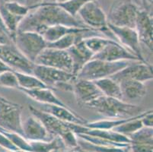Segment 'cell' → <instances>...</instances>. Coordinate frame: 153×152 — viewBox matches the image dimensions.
<instances>
[{
  "instance_id": "obj_1",
  "label": "cell",
  "mask_w": 153,
  "mask_h": 152,
  "mask_svg": "<svg viewBox=\"0 0 153 152\" xmlns=\"http://www.w3.org/2000/svg\"><path fill=\"white\" fill-rule=\"evenodd\" d=\"M54 25L90 28L54 2H41L33 7L24 18L18 31H33L41 34L47 27Z\"/></svg>"
},
{
  "instance_id": "obj_2",
  "label": "cell",
  "mask_w": 153,
  "mask_h": 152,
  "mask_svg": "<svg viewBox=\"0 0 153 152\" xmlns=\"http://www.w3.org/2000/svg\"><path fill=\"white\" fill-rule=\"evenodd\" d=\"M86 107L94 109L108 119H125L136 116L143 112V109L123 100L102 95Z\"/></svg>"
},
{
  "instance_id": "obj_3",
  "label": "cell",
  "mask_w": 153,
  "mask_h": 152,
  "mask_svg": "<svg viewBox=\"0 0 153 152\" xmlns=\"http://www.w3.org/2000/svg\"><path fill=\"white\" fill-rule=\"evenodd\" d=\"M132 61H118L107 62L91 59L80 70L76 79L94 81L105 78H110L117 72L123 69Z\"/></svg>"
},
{
  "instance_id": "obj_4",
  "label": "cell",
  "mask_w": 153,
  "mask_h": 152,
  "mask_svg": "<svg viewBox=\"0 0 153 152\" xmlns=\"http://www.w3.org/2000/svg\"><path fill=\"white\" fill-rule=\"evenodd\" d=\"M32 74L38 78L48 87L72 91L76 78L72 73L51 67L34 64Z\"/></svg>"
},
{
  "instance_id": "obj_5",
  "label": "cell",
  "mask_w": 153,
  "mask_h": 152,
  "mask_svg": "<svg viewBox=\"0 0 153 152\" xmlns=\"http://www.w3.org/2000/svg\"><path fill=\"white\" fill-rule=\"evenodd\" d=\"M77 15L81 18L82 22L90 28L104 33L111 40H115V37L108 27V17L101 7L96 1L90 2L83 5ZM117 41V40H116Z\"/></svg>"
},
{
  "instance_id": "obj_6",
  "label": "cell",
  "mask_w": 153,
  "mask_h": 152,
  "mask_svg": "<svg viewBox=\"0 0 153 152\" xmlns=\"http://www.w3.org/2000/svg\"><path fill=\"white\" fill-rule=\"evenodd\" d=\"M14 44L33 63L43 50L47 47V43L43 36L33 31H18Z\"/></svg>"
},
{
  "instance_id": "obj_7",
  "label": "cell",
  "mask_w": 153,
  "mask_h": 152,
  "mask_svg": "<svg viewBox=\"0 0 153 152\" xmlns=\"http://www.w3.org/2000/svg\"><path fill=\"white\" fill-rule=\"evenodd\" d=\"M22 110L23 107L20 104L0 97V128L8 132L20 134L23 136Z\"/></svg>"
},
{
  "instance_id": "obj_8",
  "label": "cell",
  "mask_w": 153,
  "mask_h": 152,
  "mask_svg": "<svg viewBox=\"0 0 153 152\" xmlns=\"http://www.w3.org/2000/svg\"><path fill=\"white\" fill-rule=\"evenodd\" d=\"M140 8L131 1H123L111 8L108 17L109 24L117 27L134 28Z\"/></svg>"
},
{
  "instance_id": "obj_9",
  "label": "cell",
  "mask_w": 153,
  "mask_h": 152,
  "mask_svg": "<svg viewBox=\"0 0 153 152\" xmlns=\"http://www.w3.org/2000/svg\"><path fill=\"white\" fill-rule=\"evenodd\" d=\"M0 59L15 72L32 74L34 63L29 61L14 44H0Z\"/></svg>"
},
{
  "instance_id": "obj_10",
  "label": "cell",
  "mask_w": 153,
  "mask_h": 152,
  "mask_svg": "<svg viewBox=\"0 0 153 152\" xmlns=\"http://www.w3.org/2000/svg\"><path fill=\"white\" fill-rule=\"evenodd\" d=\"M34 64L51 67L69 73L72 72V61L67 50L47 47L37 57Z\"/></svg>"
},
{
  "instance_id": "obj_11",
  "label": "cell",
  "mask_w": 153,
  "mask_h": 152,
  "mask_svg": "<svg viewBox=\"0 0 153 152\" xmlns=\"http://www.w3.org/2000/svg\"><path fill=\"white\" fill-rule=\"evenodd\" d=\"M108 27L112 32L118 43L140 59V62H147L144 58L140 47V41L135 28L117 27L108 23Z\"/></svg>"
},
{
  "instance_id": "obj_12",
  "label": "cell",
  "mask_w": 153,
  "mask_h": 152,
  "mask_svg": "<svg viewBox=\"0 0 153 152\" xmlns=\"http://www.w3.org/2000/svg\"><path fill=\"white\" fill-rule=\"evenodd\" d=\"M110 78L117 82L124 79H130L145 83L147 81L152 80V67L148 62L133 61V62H130L125 68Z\"/></svg>"
},
{
  "instance_id": "obj_13",
  "label": "cell",
  "mask_w": 153,
  "mask_h": 152,
  "mask_svg": "<svg viewBox=\"0 0 153 152\" xmlns=\"http://www.w3.org/2000/svg\"><path fill=\"white\" fill-rule=\"evenodd\" d=\"M28 107L29 110L30 111L32 115L37 118L44 124L47 132L53 137L58 136L62 139L69 132H72L70 128L69 127L68 122H63L48 113L44 112L40 109L35 108L32 105H29Z\"/></svg>"
},
{
  "instance_id": "obj_14",
  "label": "cell",
  "mask_w": 153,
  "mask_h": 152,
  "mask_svg": "<svg viewBox=\"0 0 153 152\" xmlns=\"http://www.w3.org/2000/svg\"><path fill=\"white\" fill-rule=\"evenodd\" d=\"M92 59L107 62L118 61H140V59L132 53L130 51L119 44L116 40H113L99 53L94 54Z\"/></svg>"
},
{
  "instance_id": "obj_15",
  "label": "cell",
  "mask_w": 153,
  "mask_h": 152,
  "mask_svg": "<svg viewBox=\"0 0 153 152\" xmlns=\"http://www.w3.org/2000/svg\"><path fill=\"white\" fill-rule=\"evenodd\" d=\"M72 92L74 93L78 104L85 106L103 95L94 82L84 79L74 81Z\"/></svg>"
},
{
  "instance_id": "obj_16",
  "label": "cell",
  "mask_w": 153,
  "mask_h": 152,
  "mask_svg": "<svg viewBox=\"0 0 153 152\" xmlns=\"http://www.w3.org/2000/svg\"><path fill=\"white\" fill-rule=\"evenodd\" d=\"M134 28L138 34L140 43L145 44L147 48L152 52V16L149 13L148 11L140 9Z\"/></svg>"
},
{
  "instance_id": "obj_17",
  "label": "cell",
  "mask_w": 153,
  "mask_h": 152,
  "mask_svg": "<svg viewBox=\"0 0 153 152\" xmlns=\"http://www.w3.org/2000/svg\"><path fill=\"white\" fill-rule=\"evenodd\" d=\"M24 138L28 142L34 141H51L53 139L47 132L44 124L32 115L22 122Z\"/></svg>"
},
{
  "instance_id": "obj_18",
  "label": "cell",
  "mask_w": 153,
  "mask_h": 152,
  "mask_svg": "<svg viewBox=\"0 0 153 152\" xmlns=\"http://www.w3.org/2000/svg\"><path fill=\"white\" fill-rule=\"evenodd\" d=\"M71 58L72 65V75L76 79V76L88 62L92 59L93 53L81 40L67 50Z\"/></svg>"
},
{
  "instance_id": "obj_19",
  "label": "cell",
  "mask_w": 153,
  "mask_h": 152,
  "mask_svg": "<svg viewBox=\"0 0 153 152\" xmlns=\"http://www.w3.org/2000/svg\"><path fill=\"white\" fill-rule=\"evenodd\" d=\"M41 110L51 114L63 122L79 125H85L88 122L83 117L73 112L69 107L53 104H43L42 109Z\"/></svg>"
},
{
  "instance_id": "obj_20",
  "label": "cell",
  "mask_w": 153,
  "mask_h": 152,
  "mask_svg": "<svg viewBox=\"0 0 153 152\" xmlns=\"http://www.w3.org/2000/svg\"><path fill=\"white\" fill-rule=\"evenodd\" d=\"M118 83L121 90L123 100H140L146 95L147 89L143 82L130 79H124Z\"/></svg>"
},
{
  "instance_id": "obj_21",
  "label": "cell",
  "mask_w": 153,
  "mask_h": 152,
  "mask_svg": "<svg viewBox=\"0 0 153 152\" xmlns=\"http://www.w3.org/2000/svg\"><path fill=\"white\" fill-rule=\"evenodd\" d=\"M90 31H96V30L91 28H80V27H69V26H65V25H54V26L47 27L41 33V35L47 41V44H51L69 33H85V32Z\"/></svg>"
},
{
  "instance_id": "obj_22",
  "label": "cell",
  "mask_w": 153,
  "mask_h": 152,
  "mask_svg": "<svg viewBox=\"0 0 153 152\" xmlns=\"http://www.w3.org/2000/svg\"><path fill=\"white\" fill-rule=\"evenodd\" d=\"M24 94H25L27 97L37 102L41 103L43 104H53V105H59L62 107H69L66 104H64L60 99L58 98L54 94L53 90L49 87L47 88H39L34 90H25V89H19Z\"/></svg>"
},
{
  "instance_id": "obj_23",
  "label": "cell",
  "mask_w": 153,
  "mask_h": 152,
  "mask_svg": "<svg viewBox=\"0 0 153 152\" xmlns=\"http://www.w3.org/2000/svg\"><path fill=\"white\" fill-rule=\"evenodd\" d=\"M0 17L2 19L4 26L9 33L11 40L14 44L19 26L24 18L16 16L10 13L5 8V2H0Z\"/></svg>"
},
{
  "instance_id": "obj_24",
  "label": "cell",
  "mask_w": 153,
  "mask_h": 152,
  "mask_svg": "<svg viewBox=\"0 0 153 152\" xmlns=\"http://www.w3.org/2000/svg\"><path fill=\"white\" fill-rule=\"evenodd\" d=\"M32 152H56L64 151L66 145L60 137H54L51 141L29 142Z\"/></svg>"
},
{
  "instance_id": "obj_25",
  "label": "cell",
  "mask_w": 153,
  "mask_h": 152,
  "mask_svg": "<svg viewBox=\"0 0 153 152\" xmlns=\"http://www.w3.org/2000/svg\"><path fill=\"white\" fill-rule=\"evenodd\" d=\"M94 82L100 89L103 95L106 96V97H113V98L123 100V96H122L121 90H120L119 83L111 78L101 79L99 80L94 81Z\"/></svg>"
},
{
  "instance_id": "obj_26",
  "label": "cell",
  "mask_w": 153,
  "mask_h": 152,
  "mask_svg": "<svg viewBox=\"0 0 153 152\" xmlns=\"http://www.w3.org/2000/svg\"><path fill=\"white\" fill-rule=\"evenodd\" d=\"M15 73L19 82V89L34 90V89L48 87L45 84L43 83L38 78L36 77L33 74H27L19 72H15Z\"/></svg>"
},
{
  "instance_id": "obj_27",
  "label": "cell",
  "mask_w": 153,
  "mask_h": 152,
  "mask_svg": "<svg viewBox=\"0 0 153 152\" xmlns=\"http://www.w3.org/2000/svg\"><path fill=\"white\" fill-rule=\"evenodd\" d=\"M92 32H98V31H90V32H85V33H69V34H67V35L62 37V38L57 40L56 41L53 42V43H51V44H47V47L57 49V50H67L68 49L70 48L72 46L74 45V44H76V43H77L78 41L85 38V37H84L85 33H92Z\"/></svg>"
},
{
  "instance_id": "obj_28",
  "label": "cell",
  "mask_w": 153,
  "mask_h": 152,
  "mask_svg": "<svg viewBox=\"0 0 153 152\" xmlns=\"http://www.w3.org/2000/svg\"><path fill=\"white\" fill-rule=\"evenodd\" d=\"M148 111L149 110L143 111L140 115L136 116L134 119L128 121V122H125L123 124H121V125H118V126L115 127L114 129H113L112 130L128 137L130 135L134 133L136 131L140 130L141 128L143 127V123H142L141 121V118L143 116H144L147 113Z\"/></svg>"
},
{
  "instance_id": "obj_29",
  "label": "cell",
  "mask_w": 153,
  "mask_h": 152,
  "mask_svg": "<svg viewBox=\"0 0 153 152\" xmlns=\"http://www.w3.org/2000/svg\"><path fill=\"white\" fill-rule=\"evenodd\" d=\"M78 145H79V148L91 152H130V147L122 148L114 147V146L98 145L91 144L90 142L83 140L78 141Z\"/></svg>"
},
{
  "instance_id": "obj_30",
  "label": "cell",
  "mask_w": 153,
  "mask_h": 152,
  "mask_svg": "<svg viewBox=\"0 0 153 152\" xmlns=\"http://www.w3.org/2000/svg\"><path fill=\"white\" fill-rule=\"evenodd\" d=\"M83 40L88 48L89 49L94 55L99 53L114 40L102 37L101 36H91V37H85L83 39Z\"/></svg>"
},
{
  "instance_id": "obj_31",
  "label": "cell",
  "mask_w": 153,
  "mask_h": 152,
  "mask_svg": "<svg viewBox=\"0 0 153 152\" xmlns=\"http://www.w3.org/2000/svg\"><path fill=\"white\" fill-rule=\"evenodd\" d=\"M130 144H152V128L144 127L128 136Z\"/></svg>"
},
{
  "instance_id": "obj_32",
  "label": "cell",
  "mask_w": 153,
  "mask_h": 152,
  "mask_svg": "<svg viewBox=\"0 0 153 152\" xmlns=\"http://www.w3.org/2000/svg\"><path fill=\"white\" fill-rule=\"evenodd\" d=\"M0 87L19 89V82L15 71H7L0 74Z\"/></svg>"
},
{
  "instance_id": "obj_33",
  "label": "cell",
  "mask_w": 153,
  "mask_h": 152,
  "mask_svg": "<svg viewBox=\"0 0 153 152\" xmlns=\"http://www.w3.org/2000/svg\"><path fill=\"white\" fill-rule=\"evenodd\" d=\"M93 1H96V0H70L69 2H65V3L62 4H56L58 6L62 8L65 11L72 15V16H76L77 15L79 9L85 5V4L88 3L90 2H93Z\"/></svg>"
},
{
  "instance_id": "obj_34",
  "label": "cell",
  "mask_w": 153,
  "mask_h": 152,
  "mask_svg": "<svg viewBox=\"0 0 153 152\" xmlns=\"http://www.w3.org/2000/svg\"><path fill=\"white\" fill-rule=\"evenodd\" d=\"M5 6L7 10L9 11L10 13H12V15L22 17V18H25L30 11L29 6L21 4L18 2L9 1V2H5Z\"/></svg>"
},
{
  "instance_id": "obj_35",
  "label": "cell",
  "mask_w": 153,
  "mask_h": 152,
  "mask_svg": "<svg viewBox=\"0 0 153 152\" xmlns=\"http://www.w3.org/2000/svg\"><path fill=\"white\" fill-rule=\"evenodd\" d=\"M0 147L4 151H15L19 150L15 145L9 140L8 137L0 132Z\"/></svg>"
},
{
  "instance_id": "obj_36",
  "label": "cell",
  "mask_w": 153,
  "mask_h": 152,
  "mask_svg": "<svg viewBox=\"0 0 153 152\" xmlns=\"http://www.w3.org/2000/svg\"><path fill=\"white\" fill-rule=\"evenodd\" d=\"M132 152H152V144H130Z\"/></svg>"
},
{
  "instance_id": "obj_37",
  "label": "cell",
  "mask_w": 153,
  "mask_h": 152,
  "mask_svg": "<svg viewBox=\"0 0 153 152\" xmlns=\"http://www.w3.org/2000/svg\"><path fill=\"white\" fill-rule=\"evenodd\" d=\"M142 123L144 127L152 128L153 126V113L152 110H149L147 113L141 118Z\"/></svg>"
},
{
  "instance_id": "obj_38",
  "label": "cell",
  "mask_w": 153,
  "mask_h": 152,
  "mask_svg": "<svg viewBox=\"0 0 153 152\" xmlns=\"http://www.w3.org/2000/svg\"><path fill=\"white\" fill-rule=\"evenodd\" d=\"M0 44H13V42L9 37V35L7 34L5 32L2 30L0 29Z\"/></svg>"
},
{
  "instance_id": "obj_39",
  "label": "cell",
  "mask_w": 153,
  "mask_h": 152,
  "mask_svg": "<svg viewBox=\"0 0 153 152\" xmlns=\"http://www.w3.org/2000/svg\"><path fill=\"white\" fill-rule=\"evenodd\" d=\"M41 2H42V0H26V5L29 6L30 9L31 10L33 7L36 6Z\"/></svg>"
},
{
  "instance_id": "obj_40",
  "label": "cell",
  "mask_w": 153,
  "mask_h": 152,
  "mask_svg": "<svg viewBox=\"0 0 153 152\" xmlns=\"http://www.w3.org/2000/svg\"><path fill=\"white\" fill-rule=\"evenodd\" d=\"M7 71H13L9 65H7L3 61L0 59V74L3 73V72H7Z\"/></svg>"
},
{
  "instance_id": "obj_41",
  "label": "cell",
  "mask_w": 153,
  "mask_h": 152,
  "mask_svg": "<svg viewBox=\"0 0 153 152\" xmlns=\"http://www.w3.org/2000/svg\"><path fill=\"white\" fill-rule=\"evenodd\" d=\"M143 2V4L146 6V9L145 10H146L148 8H150L152 6V0H142Z\"/></svg>"
},
{
  "instance_id": "obj_42",
  "label": "cell",
  "mask_w": 153,
  "mask_h": 152,
  "mask_svg": "<svg viewBox=\"0 0 153 152\" xmlns=\"http://www.w3.org/2000/svg\"><path fill=\"white\" fill-rule=\"evenodd\" d=\"M0 29H1V30H3L4 32H5V33H6L7 34L9 35V33H8V31H7L6 28H5V26H4L3 22H2V19H1V17H0ZM10 39H11V38H10Z\"/></svg>"
},
{
  "instance_id": "obj_43",
  "label": "cell",
  "mask_w": 153,
  "mask_h": 152,
  "mask_svg": "<svg viewBox=\"0 0 153 152\" xmlns=\"http://www.w3.org/2000/svg\"><path fill=\"white\" fill-rule=\"evenodd\" d=\"M56 2L55 3H57V4H62V3H65V2H67L70 0H55Z\"/></svg>"
},
{
  "instance_id": "obj_44",
  "label": "cell",
  "mask_w": 153,
  "mask_h": 152,
  "mask_svg": "<svg viewBox=\"0 0 153 152\" xmlns=\"http://www.w3.org/2000/svg\"><path fill=\"white\" fill-rule=\"evenodd\" d=\"M0 152H30V151H22V150H18V151H0Z\"/></svg>"
},
{
  "instance_id": "obj_45",
  "label": "cell",
  "mask_w": 153,
  "mask_h": 152,
  "mask_svg": "<svg viewBox=\"0 0 153 152\" xmlns=\"http://www.w3.org/2000/svg\"><path fill=\"white\" fill-rule=\"evenodd\" d=\"M72 150L73 151H66L64 150V151H56V152H80L79 150H78V149H76V148L72 149Z\"/></svg>"
},
{
  "instance_id": "obj_46",
  "label": "cell",
  "mask_w": 153,
  "mask_h": 152,
  "mask_svg": "<svg viewBox=\"0 0 153 152\" xmlns=\"http://www.w3.org/2000/svg\"><path fill=\"white\" fill-rule=\"evenodd\" d=\"M9 1H10V0H0V2H9Z\"/></svg>"
},
{
  "instance_id": "obj_47",
  "label": "cell",
  "mask_w": 153,
  "mask_h": 152,
  "mask_svg": "<svg viewBox=\"0 0 153 152\" xmlns=\"http://www.w3.org/2000/svg\"><path fill=\"white\" fill-rule=\"evenodd\" d=\"M0 151H4V150L1 147H0Z\"/></svg>"
}]
</instances>
